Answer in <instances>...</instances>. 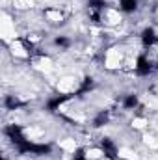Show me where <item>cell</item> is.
<instances>
[{
  "label": "cell",
  "mask_w": 158,
  "mask_h": 160,
  "mask_svg": "<svg viewBox=\"0 0 158 160\" xmlns=\"http://www.w3.org/2000/svg\"><path fill=\"white\" fill-rule=\"evenodd\" d=\"M136 104V97H128L126 99V106H134Z\"/></svg>",
  "instance_id": "2"
},
{
  "label": "cell",
  "mask_w": 158,
  "mask_h": 160,
  "mask_svg": "<svg viewBox=\"0 0 158 160\" xmlns=\"http://www.w3.org/2000/svg\"><path fill=\"white\" fill-rule=\"evenodd\" d=\"M121 4H123V9H125V11L136 9V0H121Z\"/></svg>",
  "instance_id": "1"
}]
</instances>
